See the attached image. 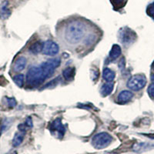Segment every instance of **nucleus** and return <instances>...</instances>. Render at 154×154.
I'll return each mask as SVG.
<instances>
[{
    "instance_id": "1",
    "label": "nucleus",
    "mask_w": 154,
    "mask_h": 154,
    "mask_svg": "<svg viewBox=\"0 0 154 154\" xmlns=\"http://www.w3.org/2000/svg\"><path fill=\"white\" fill-rule=\"evenodd\" d=\"M86 29L84 25L78 21L69 23L66 27L65 38L70 44H76L82 40L85 35Z\"/></svg>"
},
{
    "instance_id": "2",
    "label": "nucleus",
    "mask_w": 154,
    "mask_h": 154,
    "mask_svg": "<svg viewBox=\"0 0 154 154\" xmlns=\"http://www.w3.org/2000/svg\"><path fill=\"white\" fill-rule=\"evenodd\" d=\"M47 78V75L41 65L39 66H32L26 74V83L31 87H36L42 85Z\"/></svg>"
},
{
    "instance_id": "3",
    "label": "nucleus",
    "mask_w": 154,
    "mask_h": 154,
    "mask_svg": "<svg viewBox=\"0 0 154 154\" xmlns=\"http://www.w3.org/2000/svg\"><path fill=\"white\" fill-rule=\"evenodd\" d=\"M112 137L109 133L103 132L95 135L92 139V145L97 149H103L112 143Z\"/></svg>"
},
{
    "instance_id": "4",
    "label": "nucleus",
    "mask_w": 154,
    "mask_h": 154,
    "mask_svg": "<svg viewBox=\"0 0 154 154\" xmlns=\"http://www.w3.org/2000/svg\"><path fill=\"white\" fill-rule=\"evenodd\" d=\"M146 84V78L143 75H135L132 76L127 82L129 89L133 91H139Z\"/></svg>"
},
{
    "instance_id": "5",
    "label": "nucleus",
    "mask_w": 154,
    "mask_h": 154,
    "mask_svg": "<svg viewBox=\"0 0 154 154\" xmlns=\"http://www.w3.org/2000/svg\"><path fill=\"white\" fill-rule=\"evenodd\" d=\"M119 40L124 46H129L136 39V34L129 28H123L119 31Z\"/></svg>"
},
{
    "instance_id": "6",
    "label": "nucleus",
    "mask_w": 154,
    "mask_h": 154,
    "mask_svg": "<svg viewBox=\"0 0 154 154\" xmlns=\"http://www.w3.org/2000/svg\"><path fill=\"white\" fill-rule=\"evenodd\" d=\"M60 51L58 44L52 40H47L43 43L42 53V54L49 56H55Z\"/></svg>"
},
{
    "instance_id": "7",
    "label": "nucleus",
    "mask_w": 154,
    "mask_h": 154,
    "mask_svg": "<svg viewBox=\"0 0 154 154\" xmlns=\"http://www.w3.org/2000/svg\"><path fill=\"white\" fill-rule=\"evenodd\" d=\"M50 131L53 133H56L58 138L62 139L64 137L66 132L65 126L62 123V121L60 119H56L51 123Z\"/></svg>"
},
{
    "instance_id": "8",
    "label": "nucleus",
    "mask_w": 154,
    "mask_h": 154,
    "mask_svg": "<svg viewBox=\"0 0 154 154\" xmlns=\"http://www.w3.org/2000/svg\"><path fill=\"white\" fill-rule=\"evenodd\" d=\"M27 60L24 56H20L16 60L13 66V69L15 72H21L22 70L24 69L26 66Z\"/></svg>"
},
{
    "instance_id": "9",
    "label": "nucleus",
    "mask_w": 154,
    "mask_h": 154,
    "mask_svg": "<svg viewBox=\"0 0 154 154\" xmlns=\"http://www.w3.org/2000/svg\"><path fill=\"white\" fill-rule=\"evenodd\" d=\"M11 12L9 8V2L8 1H3L0 5V18L2 19H5L9 18Z\"/></svg>"
},
{
    "instance_id": "10",
    "label": "nucleus",
    "mask_w": 154,
    "mask_h": 154,
    "mask_svg": "<svg viewBox=\"0 0 154 154\" xmlns=\"http://www.w3.org/2000/svg\"><path fill=\"white\" fill-rule=\"evenodd\" d=\"M133 97V93L129 90H123L118 96V101L120 103H126L132 100Z\"/></svg>"
},
{
    "instance_id": "11",
    "label": "nucleus",
    "mask_w": 154,
    "mask_h": 154,
    "mask_svg": "<svg viewBox=\"0 0 154 154\" xmlns=\"http://www.w3.org/2000/svg\"><path fill=\"white\" fill-rule=\"evenodd\" d=\"M154 147V145L147 143H136L133 146V150L137 152H143L145 151L149 150Z\"/></svg>"
},
{
    "instance_id": "12",
    "label": "nucleus",
    "mask_w": 154,
    "mask_h": 154,
    "mask_svg": "<svg viewBox=\"0 0 154 154\" xmlns=\"http://www.w3.org/2000/svg\"><path fill=\"white\" fill-rule=\"evenodd\" d=\"M75 75V69L74 67H67L63 71V78L67 81H71L74 79Z\"/></svg>"
},
{
    "instance_id": "13",
    "label": "nucleus",
    "mask_w": 154,
    "mask_h": 154,
    "mask_svg": "<svg viewBox=\"0 0 154 154\" xmlns=\"http://www.w3.org/2000/svg\"><path fill=\"white\" fill-rule=\"evenodd\" d=\"M113 88H114L113 82H107L106 83L103 85V86L101 87V89H100L102 96H109V95H110L111 93H112V90H113Z\"/></svg>"
},
{
    "instance_id": "14",
    "label": "nucleus",
    "mask_w": 154,
    "mask_h": 154,
    "mask_svg": "<svg viewBox=\"0 0 154 154\" xmlns=\"http://www.w3.org/2000/svg\"><path fill=\"white\" fill-rule=\"evenodd\" d=\"M42 46H43V43H42L40 41H36V42L32 43L29 46V52L31 53L32 54L36 55L42 52Z\"/></svg>"
},
{
    "instance_id": "15",
    "label": "nucleus",
    "mask_w": 154,
    "mask_h": 154,
    "mask_svg": "<svg viewBox=\"0 0 154 154\" xmlns=\"http://www.w3.org/2000/svg\"><path fill=\"white\" fill-rule=\"evenodd\" d=\"M25 133L26 132L19 131L15 134L14 137H13V140H12V146H13L17 147L21 145L22 143L23 142V140H24Z\"/></svg>"
},
{
    "instance_id": "16",
    "label": "nucleus",
    "mask_w": 154,
    "mask_h": 154,
    "mask_svg": "<svg viewBox=\"0 0 154 154\" xmlns=\"http://www.w3.org/2000/svg\"><path fill=\"white\" fill-rule=\"evenodd\" d=\"M116 73L114 71L109 68L104 69L103 72V78L104 80L106 82H112L115 79Z\"/></svg>"
},
{
    "instance_id": "17",
    "label": "nucleus",
    "mask_w": 154,
    "mask_h": 154,
    "mask_svg": "<svg viewBox=\"0 0 154 154\" xmlns=\"http://www.w3.org/2000/svg\"><path fill=\"white\" fill-rule=\"evenodd\" d=\"M121 53H122V49H121L120 46L115 44L112 46V49L109 52V57L112 60H115L119 58V56L121 55Z\"/></svg>"
},
{
    "instance_id": "18",
    "label": "nucleus",
    "mask_w": 154,
    "mask_h": 154,
    "mask_svg": "<svg viewBox=\"0 0 154 154\" xmlns=\"http://www.w3.org/2000/svg\"><path fill=\"white\" fill-rule=\"evenodd\" d=\"M25 77L23 74H18V75L13 76V81L19 87H23L24 84Z\"/></svg>"
},
{
    "instance_id": "19",
    "label": "nucleus",
    "mask_w": 154,
    "mask_h": 154,
    "mask_svg": "<svg viewBox=\"0 0 154 154\" xmlns=\"http://www.w3.org/2000/svg\"><path fill=\"white\" fill-rule=\"evenodd\" d=\"M60 77H58V78H56V79H53L52 81H50L49 82H48L47 84L44 86V88H53V87H54V86H56V85L58 84L59 81H60Z\"/></svg>"
},
{
    "instance_id": "20",
    "label": "nucleus",
    "mask_w": 154,
    "mask_h": 154,
    "mask_svg": "<svg viewBox=\"0 0 154 154\" xmlns=\"http://www.w3.org/2000/svg\"><path fill=\"white\" fill-rule=\"evenodd\" d=\"M5 100H6V103H7V106L9 108H13L16 106V101L14 98H8V97H5Z\"/></svg>"
},
{
    "instance_id": "21",
    "label": "nucleus",
    "mask_w": 154,
    "mask_h": 154,
    "mask_svg": "<svg viewBox=\"0 0 154 154\" xmlns=\"http://www.w3.org/2000/svg\"><path fill=\"white\" fill-rule=\"evenodd\" d=\"M125 66H126V60H125V58L123 57L121 58V60L119 61V63H118V68H119V69L121 70V71H123L125 69Z\"/></svg>"
},
{
    "instance_id": "22",
    "label": "nucleus",
    "mask_w": 154,
    "mask_h": 154,
    "mask_svg": "<svg viewBox=\"0 0 154 154\" xmlns=\"http://www.w3.org/2000/svg\"><path fill=\"white\" fill-rule=\"evenodd\" d=\"M148 94L152 99H154V83L151 84L148 87Z\"/></svg>"
},
{
    "instance_id": "23",
    "label": "nucleus",
    "mask_w": 154,
    "mask_h": 154,
    "mask_svg": "<svg viewBox=\"0 0 154 154\" xmlns=\"http://www.w3.org/2000/svg\"><path fill=\"white\" fill-rule=\"evenodd\" d=\"M26 126H28V127L32 128L33 126V124H32V118L31 117H27L26 119V123H25Z\"/></svg>"
},
{
    "instance_id": "24",
    "label": "nucleus",
    "mask_w": 154,
    "mask_h": 154,
    "mask_svg": "<svg viewBox=\"0 0 154 154\" xmlns=\"http://www.w3.org/2000/svg\"><path fill=\"white\" fill-rule=\"evenodd\" d=\"M6 83H7V81L5 80V78L3 76H0V85L3 86V85L6 84Z\"/></svg>"
},
{
    "instance_id": "25",
    "label": "nucleus",
    "mask_w": 154,
    "mask_h": 154,
    "mask_svg": "<svg viewBox=\"0 0 154 154\" xmlns=\"http://www.w3.org/2000/svg\"><path fill=\"white\" fill-rule=\"evenodd\" d=\"M125 0H112V2H113L115 4H117V5H119V4L123 3Z\"/></svg>"
},
{
    "instance_id": "26",
    "label": "nucleus",
    "mask_w": 154,
    "mask_h": 154,
    "mask_svg": "<svg viewBox=\"0 0 154 154\" xmlns=\"http://www.w3.org/2000/svg\"><path fill=\"white\" fill-rule=\"evenodd\" d=\"M149 14H150L151 16L154 18V8L153 7H152L149 9Z\"/></svg>"
},
{
    "instance_id": "27",
    "label": "nucleus",
    "mask_w": 154,
    "mask_h": 154,
    "mask_svg": "<svg viewBox=\"0 0 154 154\" xmlns=\"http://www.w3.org/2000/svg\"><path fill=\"white\" fill-rule=\"evenodd\" d=\"M146 137H149V138L152 139V140H154V133H152V134H145Z\"/></svg>"
},
{
    "instance_id": "28",
    "label": "nucleus",
    "mask_w": 154,
    "mask_h": 154,
    "mask_svg": "<svg viewBox=\"0 0 154 154\" xmlns=\"http://www.w3.org/2000/svg\"><path fill=\"white\" fill-rule=\"evenodd\" d=\"M151 81L154 82V73H152V75H151Z\"/></svg>"
},
{
    "instance_id": "29",
    "label": "nucleus",
    "mask_w": 154,
    "mask_h": 154,
    "mask_svg": "<svg viewBox=\"0 0 154 154\" xmlns=\"http://www.w3.org/2000/svg\"><path fill=\"white\" fill-rule=\"evenodd\" d=\"M11 154H17V152H16V151H14V152H12V153H11Z\"/></svg>"
},
{
    "instance_id": "30",
    "label": "nucleus",
    "mask_w": 154,
    "mask_h": 154,
    "mask_svg": "<svg viewBox=\"0 0 154 154\" xmlns=\"http://www.w3.org/2000/svg\"><path fill=\"white\" fill-rule=\"evenodd\" d=\"M107 154H119V153H115V152H112V153H107Z\"/></svg>"
},
{
    "instance_id": "31",
    "label": "nucleus",
    "mask_w": 154,
    "mask_h": 154,
    "mask_svg": "<svg viewBox=\"0 0 154 154\" xmlns=\"http://www.w3.org/2000/svg\"><path fill=\"white\" fill-rule=\"evenodd\" d=\"M152 69H153L154 70V63H153V64H152Z\"/></svg>"
},
{
    "instance_id": "32",
    "label": "nucleus",
    "mask_w": 154,
    "mask_h": 154,
    "mask_svg": "<svg viewBox=\"0 0 154 154\" xmlns=\"http://www.w3.org/2000/svg\"><path fill=\"white\" fill-rule=\"evenodd\" d=\"M152 7H153V8H154V2H153V3L152 4Z\"/></svg>"
}]
</instances>
